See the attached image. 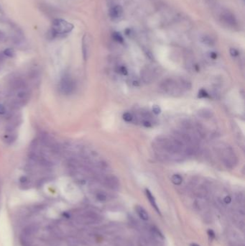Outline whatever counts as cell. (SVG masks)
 Returning a JSON list of instances; mask_svg holds the SVG:
<instances>
[{"label":"cell","instance_id":"6da1fadb","mask_svg":"<svg viewBox=\"0 0 245 246\" xmlns=\"http://www.w3.org/2000/svg\"><path fill=\"white\" fill-rule=\"evenodd\" d=\"M160 89L165 94L177 95L181 94L182 87L180 82L177 83L173 78H167L161 83Z\"/></svg>","mask_w":245,"mask_h":246},{"label":"cell","instance_id":"7a4b0ae2","mask_svg":"<svg viewBox=\"0 0 245 246\" xmlns=\"http://www.w3.org/2000/svg\"><path fill=\"white\" fill-rule=\"evenodd\" d=\"M73 26L69 22L61 19H56L53 22V35H63L70 33Z\"/></svg>","mask_w":245,"mask_h":246},{"label":"cell","instance_id":"3957f363","mask_svg":"<svg viewBox=\"0 0 245 246\" xmlns=\"http://www.w3.org/2000/svg\"><path fill=\"white\" fill-rule=\"evenodd\" d=\"M220 20L222 23L230 28H236L238 25L237 20L232 12L227 10H223L220 12Z\"/></svg>","mask_w":245,"mask_h":246},{"label":"cell","instance_id":"277c9868","mask_svg":"<svg viewBox=\"0 0 245 246\" xmlns=\"http://www.w3.org/2000/svg\"><path fill=\"white\" fill-rule=\"evenodd\" d=\"M221 155L224 163L227 166V167L232 168L237 163V157H236L233 150L230 147L224 148L221 152Z\"/></svg>","mask_w":245,"mask_h":246},{"label":"cell","instance_id":"5b68a950","mask_svg":"<svg viewBox=\"0 0 245 246\" xmlns=\"http://www.w3.org/2000/svg\"><path fill=\"white\" fill-rule=\"evenodd\" d=\"M74 82L68 76H64L60 82V90L65 94H69L73 91Z\"/></svg>","mask_w":245,"mask_h":246},{"label":"cell","instance_id":"8992f818","mask_svg":"<svg viewBox=\"0 0 245 246\" xmlns=\"http://www.w3.org/2000/svg\"><path fill=\"white\" fill-rule=\"evenodd\" d=\"M105 184L112 189H116L120 186V181L114 175L107 176L104 179Z\"/></svg>","mask_w":245,"mask_h":246},{"label":"cell","instance_id":"52a82bcc","mask_svg":"<svg viewBox=\"0 0 245 246\" xmlns=\"http://www.w3.org/2000/svg\"><path fill=\"white\" fill-rule=\"evenodd\" d=\"M90 51V43H89V38L88 35H85L83 38L82 42V51H83V56L85 60H86L89 58Z\"/></svg>","mask_w":245,"mask_h":246},{"label":"cell","instance_id":"ba28073f","mask_svg":"<svg viewBox=\"0 0 245 246\" xmlns=\"http://www.w3.org/2000/svg\"><path fill=\"white\" fill-rule=\"evenodd\" d=\"M123 14V9L120 5H115L112 7L110 10L109 15L112 19L116 20L121 17Z\"/></svg>","mask_w":245,"mask_h":246},{"label":"cell","instance_id":"9c48e42d","mask_svg":"<svg viewBox=\"0 0 245 246\" xmlns=\"http://www.w3.org/2000/svg\"><path fill=\"white\" fill-rule=\"evenodd\" d=\"M141 75L144 82L146 83L151 82L154 79V72L152 70L148 69L144 70L142 71V74H141Z\"/></svg>","mask_w":245,"mask_h":246},{"label":"cell","instance_id":"30bf717a","mask_svg":"<svg viewBox=\"0 0 245 246\" xmlns=\"http://www.w3.org/2000/svg\"><path fill=\"white\" fill-rule=\"evenodd\" d=\"M145 193H146V196H147L148 200H149V202H150V204H151L152 207H154L155 209V210L158 212V213L160 214V209L158 208V205H157L154 196L152 195V193L150 192V191L148 190L147 189H145Z\"/></svg>","mask_w":245,"mask_h":246},{"label":"cell","instance_id":"8fae6325","mask_svg":"<svg viewBox=\"0 0 245 246\" xmlns=\"http://www.w3.org/2000/svg\"><path fill=\"white\" fill-rule=\"evenodd\" d=\"M135 209L137 213H138L139 217H140L142 220L145 221L148 220V219H149V215H148L147 211H146L143 207H142L141 206H136Z\"/></svg>","mask_w":245,"mask_h":246},{"label":"cell","instance_id":"7c38bea8","mask_svg":"<svg viewBox=\"0 0 245 246\" xmlns=\"http://www.w3.org/2000/svg\"><path fill=\"white\" fill-rule=\"evenodd\" d=\"M213 112L212 110H211L209 109H201L200 110L199 112H198V115L201 118H205V119H208L211 118V117L213 116Z\"/></svg>","mask_w":245,"mask_h":246},{"label":"cell","instance_id":"4fadbf2b","mask_svg":"<svg viewBox=\"0 0 245 246\" xmlns=\"http://www.w3.org/2000/svg\"><path fill=\"white\" fill-rule=\"evenodd\" d=\"M25 87V83L21 79H16L12 82V87L15 89H24Z\"/></svg>","mask_w":245,"mask_h":246},{"label":"cell","instance_id":"5bb4252c","mask_svg":"<svg viewBox=\"0 0 245 246\" xmlns=\"http://www.w3.org/2000/svg\"><path fill=\"white\" fill-rule=\"evenodd\" d=\"M201 42H203V44L206 45V46H211L213 45H214V40H213L212 38H211L210 36L208 35H204L201 38Z\"/></svg>","mask_w":245,"mask_h":246},{"label":"cell","instance_id":"9a60e30c","mask_svg":"<svg viewBox=\"0 0 245 246\" xmlns=\"http://www.w3.org/2000/svg\"><path fill=\"white\" fill-rule=\"evenodd\" d=\"M171 181L175 185H180L183 182V178L181 175L179 174H174L171 177Z\"/></svg>","mask_w":245,"mask_h":246},{"label":"cell","instance_id":"2e32d148","mask_svg":"<svg viewBox=\"0 0 245 246\" xmlns=\"http://www.w3.org/2000/svg\"><path fill=\"white\" fill-rule=\"evenodd\" d=\"M123 119L125 121L127 122V123H129V122L132 121V119H133V116H132V114L131 113H129V112H125V113L123 114Z\"/></svg>","mask_w":245,"mask_h":246},{"label":"cell","instance_id":"e0dca14e","mask_svg":"<svg viewBox=\"0 0 245 246\" xmlns=\"http://www.w3.org/2000/svg\"><path fill=\"white\" fill-rule=\"evenodd\" d=\"M4 54L5 56H7V57L12 58V57H13V56H15V51H13L12 48H7V49L4 50Z\"/></svg>","mask_w":245,"mask_h":246},{"label":"cell","instance_id":"ac0fdd59","mask_svg":"<svg viewBox=\"0 0 245 246\" xmlns=\"http://www.w3.org/2000/svg\"><path fill=\"white\" fill-rule=\"evenodd\" d=\"M209 96L208 94L207 93V92L206 91L205 89H201L200 92H199V98H206Z\"/></svg>","mask_w":245,"mask_h":246},{"label":"cell","instance_id":"d6986e66","mask_svg":"<svg viewBox=\"0 0 245 246\" xmlns=\"http://www.w3.org/2000/svg\"><path fill=\"white\" fill-rule=\"evenodd\" d=\"M114 39L118 42H123V38L122 36L120 35V33H114L113 35Z\"/></svg>","mask_w":245,"mask_h":246},{"label":"cell","instance_id":"ffe728a7","mask_svg":"<svg viewBox=\"0 0 245 246\" xmlns=\"http://www.w3.org/2000/svg\"><path fill=\"white\" fill-rule=\"evenodd\" d=\"M152 112L155 114H159L161 113V108L158 105H153L152 106Z\"/></svg>","mask_w":245,"mask_h":246},{"label":"cell","instance_id":"44dd1931","mask_svg":"<svg viewBox=\"0 0 245 246\" xmlns=\"http://www.w3.org/2000/svg\"><path fill=\"white\" fill-rule=\"evenodd\" d=\"M96 197H97L98 200H99L100 202H104V201L107 200V196L102 193H99L96 195Z\"/></svg>","mask_w":245,"mask_h":246},{"label":"cell","instance_id":"7402d4cb","mask_svg":"<svg viewBox=\"0 0 245 246\" xmlns=\"http://www.w3.org/2000/svg\"><path fill=\"white\" fill-rule=\"evenodd\" d=\"M229 52H230L231 56H233V57H236V56H237L238 55H239V52H238L237 50L235 48H231Z\"/></svg>","mask_w":245,"mask_h":246},{"label":"cell","instance_id":"603a6c76","mask_svg":"<svg viewBox=\"0 0 245 246\" xmlns=\"http://www.w3.org/2000/svg\"><path fill=\"white\" fill-rule=\"evenodd\" d=\"M120 73L122 74H123V75H127V73H128L127 68H126L125 66H122V67H120Z\"/></svg>","mask_w":245,"mask_h":246},{"label":"cell","instance_id":"cb8c5ba5","mask_svg":"<svg viewBox=\"0 0 245 246\" xmlns=\"http://www.w3.org/2000/svg\"><path fill=\"white\" fill-rule=\"evenodd\" d=\"M208 236H209V238H211V239H213V238H215V233H214V232H213L212 230H208Z\"/></svg>","mask_w":245,"mask_h":246},{"label":"cell","instance_id":"d4e9b609","mask_svg":"<svg viewBox=\"0 0 245 246\" xmlns=\"http://www.w3.org/2000/svg\"><path fill=\"white\" fill-rule=\"evenodd\" d=\"M142 124H143V125L145 126V127H151V123H150V121H148L147 119H146V120H144Z\"/></svg>","mask_w":245,"mask_h":246},{"label":"cell","instance_id":"484cf974","mask_svg":"<svg viewBox=\"0 0 245 246\" xmlns=\"http://www.w3.org/2000/svg\"><path fill=\"white\" fill-rule=\"evenodd\" d=\"M224 202L226 203V204H229L231 202V198L229 197V196H226V197L224 199Z\"/></svg>","mask_w":245,"mask_h":246},{"label":"cell","instance_id":"4316f807","mask_svg":"<svg viewBox=\"0 0 245 246\" xmlns=\"http://www.w3.org/2000/svg\"><path fill=\"white\" fill-rule=\"evenodd\" d=\"M6 112V109L3 105H0V114H3Z\"/></svg>","mask_w":245,"mask_h":246},{"label":"cell","instance_id":"83f0119b","mask_svg":"<svg viewBox=\"0 0 245 246\" xmlns=\"http://www.w3.org/2000/svg\"><path fill=\"white\" fill-rule=\"evenodd\" d=\"M20 182H22V183H25L27 181H28V179H27L26 177H22L20 179Z\"/></svg>","mask_w":245,"mask_h":246},{"label":"cell","instance_id":"f1b7e54d","mask_svg":"<svg viewBox=\"0 0 245 246\" xmlns=\"http://www.w3.org/2000/svg\"><path fill=\"white\" fill-rule=\"evenodd\" d=\"M210 56H211V58H212V59H217V54L216 53H211V55H210Z\"/></svg>","mask_w":245,"mask_h":246},{"label":"cell","instance_id":"f546056e","mask_svg":"<svg viewBox=\"0 0 245 246\" xmlns=\"http://www.w3.org/2000/svg\"><path fill=\"white\" fill-rule=\"evenodd\" d=\"M190 246H199V245H198L196 244H191Z\"/></svg>","mask_w":245,"mask_h":246}]
</instances>
